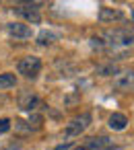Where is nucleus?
<instances>
[{
	"label": "nucleus",
	"mask_w": 134,
	"mask_h": 150,
	"mask_svg": "<svg viewBox=\"0 0 134 150\" xmlns=\"http://www.w3.org/2000/svg\"><path fill=\"white\" fill-rule=\"evenodd\" d=\"M109 144H111V140L105 138V136H101V138H87V142H85V146L89 150H105Z\"/></svg>",
	"instance_id": "1a4fd4ad"
},
{
	"label": "nucleus",
	"mask_w": 134,
	"mask_h": 150,
	"mask_svg": "<svg viewBox=\"0 0 134 150\" xmlns=\"http://www.w3.org/2000/svg\"><path fill=\"white\" fill-rule=\"evenodd\" d=\"M76 150H89V148H87V146H83V148H76Z\"/></svg>",
	"instance_id": "f3484780"
},
{
	"label": "nucleus",
	"mask_w": 134,
	"mask_h": 150,
	"mask_svg": "<svg viewBox=\"0 0 134 150\" xmlns=\"http://www.w3.org/2000/svg\"><path fill=\"white\" fill-rule=\"evenodd\" d=\"M9 129H11V119L0 117V134H4V132H9Z\"/></svg>",
	"instance_id": "ddd939ff"
},
{
	"label": "nucleus",
	"mask_w": 134,
	"mask_h": 150,
	"mask_svg": "<svg viewBox=\"0 0 134 150\" xmlns=\"http://www.w3.org/2000/svg\"><path fill=\"white\" fill-rule=\"evenodd\" d=\"M37 105H39V97H37L35 93H31V91L21 93V97H19V109H23V111H33Z\"/></svg>",
	"instance_id": "39448f33"
},
{
	"label": "nucleus",
	"mask_w": 134,
	"mask_h": 150,
	"mask_svg": "<svg viewBox=\"0 0 134 150\" xmlns=\"http://www.w3.org/2000/svg\"><path fill=\"white\" fill-rule=\"evenodd\" d=\"M105 150H122V148H120V146H113V148L109 146V148H105Z\"/></svg>",
	"instance_id": "2eb2a0df"
},
{
	"label": "nucleus",
	"mask_w": 134,
	"mask_h": 150,
	"mask_svg": "<svg viewBox=\"0 0 134 150\" xmlns=\"http://www.w3.org/2000/svg\"><path fill=\"white\" fill-rule=\"evenodd\" d=\"M132 19H134V11H132Z\"/></svg>",
	"instance_id": "a211bd4d"
},
{
	"label": "nucleus",
	"mask_w": 134,
	"mask_h": 150,
	"mask_svg": "<svg viewBox=\"0 0 134 150\" xmlns=\"http://www.w3.org/2000/svg\"><path fill=\"white\" fill-rule=\"evenodd\" d=\"M56 39H58V35H56L54 31H41V33L37 35V43H39V45H52Z\"/></svg>",
	"instance_id": "9b49d317"
},
{
	"label": "nucleus",
	"mask_w": 134,
	"mask_h": 150,
	"mask_svg": "<svg viewBox=\"0 0 134 150\" xmlns=\"http://www.w3.org/2000/svg\"><path fill=\"white\" fill-rule=\"evenodd\" d=\"M107 123H109V127H111L113 132H122V129L128 127V117H126L124 113H113Z\"/></svg>",
	"instance_id": "6e6552de"
},
{
	"label": "nucleus",
	"mask_w": 134,
	"mask_h": 150,
	"mask_svg": "<svg viewBox=\"0 0 134 150\" xmlns=\"http://www.w3.org/2000/svg\"><path fill=\"white\" fill-rule=\"evenodd\" d=\"M4 101H6V97H4V95H0V103H4Z\"/></svg>",
	"instance_id": "dca6fc26"
},
{
	"label": "nucleus",
	"mask_w": 134,
	"mask_h": 150,
	"mask_svg": "<svg viewBox=\"0 0 134 150\" xmlns=\"http://www.w3.org/2000/svg\"><path fill=\"white\" fill-rule=\"evenodd\" d=\"M89 123H91V113H81V115H76V117H72L70 121H68V125H66V129H64V134H66V138H72V136H81L87 127H89Z\"/></svg>",
	"instance_id": "7ed1b4c3"
},
{
	"label": "nucleus",
	"mask_w": 134,
	"mask_h": 150,
	"mask_svg": "<svg viewBox=\"0 0 134 150\" xmlns=\"http://www.w3.org/2000/svg\"><path fill=\"white\" fill-rule=\"evenodd\" d=\"M19 74H23L25 78H35L41 72V60L37 56H25L23 60H19L17 64Z\"/></svg>",
	"instance_id": "f257e3e1"
},
{
	"label": "nucleus",
	"mask_w": 134,
	"mask_h": 150,
	"mask_svg": "<svg viewBox=\"0 0 134 150\" xmlns=\"http://www.w3.org/2000/svg\"><path fill=\"white\" fill-rule=\"evenodd\" d=\"M13 13L21 19H25L27 23H33V25H39L41 23V15H39V4H17L13 6Z\"/></svg>",
	"instance_id": "f03ea898"
},
{
	"label": "nucleus",
	"mask_w": 134,
	"mask_h": 150,
	"mask_svg": "<svg viewBox=\"0 0 134 150\" xmlns=\"http://www.w3.org/2000/svg\"><path fill=\"white\" fill-rule=\"evenodd\" d=\"M91 45L97 47V50H103V47H105V41H103V37H93V39H91Z\"/></svg>",
	"instance_id": "4468645a"
},
{
	"label": "nucleus",
	"mask_w": 134,
	"mask_h": 150,
	"mask_svg": "<svg viewBox=\"0 0 134 150\" xmlns=\"http://www.w3.org/2000/svg\"><path fill=\"white\" fill-rule=\"evenodd\" d=\"M13 86H17V76L13 72H2L0 74V91L13 88Z\"/></svg>",
	"instance_id": "9d476101"
},
{
	"label": "nucleus",
	"mask_w": 134,
	"mask_h": 150,
	"mask_svg": "<svg viewBox=\"0 0 134 150\" xmlns=\"http://www.w3.org/2000/svg\"><path fill=\"white\" fill-rule=\"evenodd\" d=\"M113 86L118 88V91H130L132 86H134V72H120L118 76H115V80H113Z\"/></svg>",
	"instance_id": "423d86ee"
},
{
	"label": "nucleus",
	"mask_w": 134,
	"mask_h": 150,
	"mask_svg": "<svg viewBox=\"0 0 134 150\" xmlns=\"http://www.w3.org/2000/svg\"><path fill=\"white\" fill-rule=\"evenodd\" d=\"M95 72H97L99 76H113V74L118 76V74H120V70H118V66H115L113 62H111V64H105V66H97Z\"/></svg>",
	"instance_id": "f8f14e48"
},
{
	"label": "nucleus",
	"mask_w": 134,
	"mask_h": 150,
	"mask_svg": "<svg viewBox=\"0 0 134 150\" xmlns=\"http://www.w3.org/2000/svg\"><path fill=\"white\" fill-rule=\"evenodd\" d=\"M6 31L15 39H29L31 37V27L25 23H6Z\"/></svg>",
	"instance_id": "20e7f679"
},
{
	"label": "nucleus",
	"mask_w": 134,
	"mask_h": 150,
	"mask_svg": "<svg viewBox=\"0 0 134 150\" xmlns=\"http://www.w3.org/2000/svg\"><path fill=\"white\" fill-rule=\"evenodd\" d=\"M124 19V13L120 8H99V21L101 23H113V21H122Z\"/></svg>",
	"instance_id": "0eeeda50"
}]
</instances>
